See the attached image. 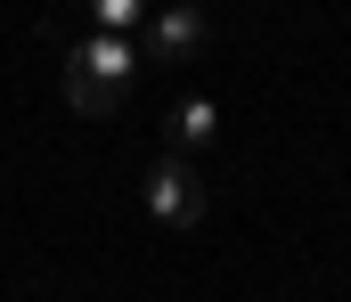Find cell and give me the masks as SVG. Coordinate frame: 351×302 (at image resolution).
I'll return each mask as SVG.
<instances>
[{
	"instance_id": "cell-1",
	"label": "cell",
	"mask_w": 351,
	"mask_h": 302,
	"mask_svg": "<svg viewBox=\"0 0 351 302\" xmlns=\"http://www.w3.org/2000/svg\"><path fill=\"white\" fill-rule=\"evenodd\" d=\"M131 74H139V41L90 33V25L66 33V106L74 114H114L123 90H131Z\"/></svg>"
},
{
	"instance_id": "cell-2",
	"label": "cell",
	"mask_w": 351,
	"mask_h": 302,
	"mask_svg": "<svg viewBox=\"0 0 351 302\" xmlns=\"http://www.w3.org/2000/svg\"><path fill=\"white\" fill-rule=\"evenodd\" d=\"M147 212H156L164 229H196V221H204V180H196V164L164 155V164L147 172Z\"/></svg>"
},
{
	"instance_id": "cell-3",
	"label": "cell",
	"mask_w": 351,
	"mask_h": 302,
	"mask_svg": "<svg viewBox=\"0 0 351 302\" xmlns=\"http://www.w3.org/2000/svg\"><path fill=\"white\" fill-rule=\"evenodd\" d=\"M139 33H147V41H139V66H172L188 49H204V16H196V8H147Z\"/></svg>"
},
{
	"instance_id": "cell-4",
	"label": "cell",
	"mask_w": 351,
	"mask_h": 302,
	"mask_svg": "<svg viewBox=\"0 0 351 302\" xmlns=\"http://www.w3.org/2000/svg\"><path fill=\"white\" fill-rule=\"evenodd\" d=\"M213 123H221L213 99H180V106H172V155H180V164H188V147H204V139H213Z\"/></svg>"
},
{
	"instance_id": "cell-5",
	"label": "cell",
	"mask_w": 351,
	"mask_h": 302,
	"mask_svg": "<svg viewBox=\"0 0 351 302\" xmlns=\"http://www.w3.org/2000/svg\"><path fill=\"white\" fill-rule=\"evenodd\" d=\"M147 25V0H98L90 8V33H114V41H131Z\"/></svg>"
}]
</instances>
